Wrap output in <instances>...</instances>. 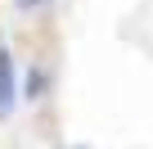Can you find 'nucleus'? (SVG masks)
Masks as SVG:
<instances>
[{"label": "nucleus", "instance_id": "1", "mask_svg": "<svg viewBox=\"0 0 153 149\" xmlns=\"http://www.w3.org/2000/svg\"><path fill=\"white\" fill-rule=\"evenodd\" d=\"M14 109V59L9 50H0V118Z\"/></svg>", "mask_w": 153, "mask_h": 149}, {"label": "nucleus", "instance_id": "2", "mask_svg": "<svg viewBox=\"0 0 153 149\" xmlns=\"http://www.w3.org/2000/svg\"><path fill=\"white\" fill-rule=\"evenodd\" d=\"M18 5H41V0H18Z\"/></svg>", "mask_w": 153, "mask_h": 149}]
</instances>
